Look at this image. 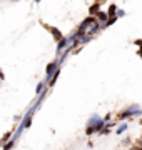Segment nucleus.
I'll list each match as a JSON object with an SVG mask.
<instances>
[{
	"label": "nucleus",
	"instance_id": "1",
	"mask_svg": "<svg viewBox=\"0 0 142 150\" xmlns=\"http://www.w3.org/2000/svg\"><path fill=\"white\" fill-rule=\"evenodd\" d=\"M139 115H142V108H141V105L134 103V105H129L127 108L120 110L117 113V118H119L120 122H124L127 118H134V117H139Z\"/></svg>",
	"mask_w": 142,
	"mask_h": 150
},
{
	"label": "nucleus",
	"instance_id": "2",
	"mask_svg": "<svg viewBox=\"0 0 142 150\" xmlns=\"http://www.w3.org/2000/svg\"><path fill=\"white\" fill-rule=\"evenodd\" d=\"M44 27L47 28V30H49L50 33H52V37H54V40H55L57 43H59L60 40H64V38H65L64 35H62V32H60L59 28H55V27H50V25H44Z\"/></svg>",
	"mask_w": 142,
	"mask_h": 150
},
{
	"label": "nucleus",
	"instance_id": "3",
	"mask_svg": "<svg viewBox=\"0 0 142 150\" xmlns=\"http://www.w3.org/2000/svg\"><path fill=\"white\" fill-rule=\"evenodd\" d=\"M102 120H104V118H100V117L97 115V113H94L92 117H90V118L87 120V125H89V127H94V129H95V127H97V125H99L100 122H102Z\"/></svg>",
	"mask_w": 142,
	"mask_h": 150
},
{
	"label": "nucleus",
	"instance_id": "4",
	"mask_svg": "<svg viewBox=\"0 0 142 150\" xmlns=\"http://www.w3.org/2000/svg\"><path fill=\"white\" fill-rule=\"evenodd\" d=\"M99 12H102V10H100V4H99V2L89 7V17H97Z\"/></svg>",
	"mask_w": 142,
	"mask_h": 150
},
{
	"label": "nucleus",
	"instance_id": "5",
	"mask_svg": "<svg viewBox=\"0 0 142 150\" xmlns=\"http://www.w3.org/2000/svg\"><path fill=\"white\" fill-rule=\"evenodd\" d=\"M95 18H97V22L100 25H105L107 20H109V15H107V12H99V15L95 17Z\"/></svg>",
	"mask_w": 142,
	"mask_h": 150
},
{
	"label": "nucleus",
	"instance_id": "6",
	"mask_svg": "<svg viewBox=\"0 0 142 150\" xmlns=\"http://www.w3.org/2000/svg\"><path fill=\"white\" fill-rule=\"evenodd\" d=\"M117 12H119L117 5H115V4H110L109 8H107V15H109V18H114V17H117Z\"/></svg>",
	"mask_w": 142,
	"mask_h": 150
},
{
	"label": "nucleus",
	"instance_id": "7",
	"mask_svg": "<svg viewBox=\"0 0 142 150\" xmlns=\"http://www.w3.org/2000/svg\"><path fill=\"white\" fill-rule=\"evenodd\" d=\"M45 85H47V83H45V80L38 82L37 87H35V93H37V95H42V93L45 92Z\"/></svg>",
	"mask_w": 142,
	"mask_h": 150
},
{
	"label": "nucleus",
	"instance_id": "8",
	"mask_svg": "<svg viewBox=\"0 0 142 150\" xmlns=\"http://www.w3.org/2000/svg\"><path fill=\"white\" fill-rule=\"evenodd\" d=\"M10 137H12V132H5L4 137H2V145H7L10 142Z\"/></svg>",
	"mask_w": 142,
	"mask_h": 150
},
{
	"label": "nucleus",
	"instance_id": "9",
	"mask_svg": "<svg viewBox=\"0 0 142 150\" xmlns=\"http://www.w3.org/2000/svg\"><path fill=\"white\" fill-rule=\"evenodd\" d=\"M127 127H129V125H127V123H120L119 127H117V129H115V134H124V132H126L127 130Z\"/></svg>",
	"mask_w": 142,
	"mask_h": 150
},
{
	"label": "nucleus",
	"instance_id": "10",
	"mask_svg": "<svg viewBox=\"0 0 142 150\" xmlns=\"http://www.w3.org/2000/svg\"><path fill=\"white\" fill-rule=\"evenodd\" d=\"M92 134H95V129H94V127H89V125H85V135H87V137H90Z\"/></svg>",
	"mask_w": 142,
	"mask_h": 150
},
{
	"label": "nucleus",
	"instance_id": "11",
	"mask_svg": "<svg viewBox=\"0 0 142 150\" xmlns=\"http://www.w3.org/2000/svg\"><path fill=\"white\" fill-rule=\"evenodd\" d=\"M13 145H15V139H12L7 145H4V150H12L13 149Z\"/></svg>",
	"mask_w": 142,
	"mask_h": 150
},
{
	"label": "nucleus",
	"instance_id": "12",
	"mask_svg": "<svg viewBox=\"0 0 142 150\" xmlns=\"http://www.w3.org/2000/svg\"><path fill=\"white\" fill-rule=\"evenodd\" d=\"M90 40H92V37H89V35H85V37H84L82 40H80V43H89Z\"/></svg>",
	"mask_w": 142,
	"mask_h": 150
},
{
	"label": "nucleus",
	"instance_id": "13",
	"mask_svg": "<svg viewBox=\"0 0 142 150\" xmlns=\"http://www.w3.org/2000/svg\"><path fill=\"white\" fill-rule=\"evenodd\" d=\"M109 134H110V129H109V125H107V127L102 130V135H109Z\"/></svg>",
	"mask_w": 142,
	"mask_h": 150
},
{
	"label": "nucleus",
	"instance_id": "14",
	"mask_svg": "<svg viewBox=\"0 0 142 150\" xmlns=\"http://www.w3.org/2000/svg\"><path fill=\"white\" fill-rule=\"evenodd\" d=\"M131 144V139H129V137H127V139H124L122 140V145H129Z\"/></svg>",
	"mask_w": 142,
	"mask_h": 150
},
{
	"label": "nucleus",
	"instance_id": "15",
	"mask_svg": "<svg viewBox=\"0 0 142 150\" xmlns=\"http://www.w3.org/2000/svg\"><path fill=\"white\" fill-rule=\"evenodd\" d=\"M110 117H112V113H109V112H107V115L104 117V120H105V122H109V120H110Z\"/></svg>",
	"mask_w": 142,
	"mask_h": 150
},
{
	"label": "nucleus",
	"instance_id": "16",
	"mask_svg": "<svg viewBox=\"0 0 142 150\" xmlns=\"http://www.w3.org/2000/svg\"><path fill=\"white\" fill-rule=\"evenodd\" d=\"M134 43H136L137 47L141 48V47H142V38H141V40H136V42H134Z\"/></svg>",
	"mask_w": 142,
	"mask_h": 150
},
{
	"label": "nucleus",
	"instance_id": "17",
	"mask_svg": "<svg viewBox=\"0 0 142 150\" xmlns=\"http://www.w3.org/2000/svg\"><path fill=\"white\" fill-rule=\"evenodd\" d=\"M124 15H126V12H124V10H119V12H117V17H124Z\"/></svg>",
	"mask_w": 142,
	"mask_h": 150
},
{
	"label": "nucleus",
	"instance_id": "18",
	"mask_svg": "<svg viewBox=\"0 0 142 150\" xmlns=\"http://www.w3.org/2000/svg\"><path fill=\"white\" fill-rule=\"evenodd\" d=\"M137 55H139V57H142V47L139 48V50H137Z\"/></svg>",
	"mask_w": 142,
	"mask_h": 150
},
{
	"label": "nucleus",
	"instance_id": "19",
	"mask_svg": "<svg viewBox=\"0 0 142 150\" xmlns=\"http://www.w3.org/2000/svg\"><path fill=\"white\" fill-rule=\"evenodd\" d=\"M137 145H139V147H142V137L139 140H137Z\"/></svg>",
	"mask_w": 142,
	"mask_h": 150
},
{
	"label": "nucleus",
	"instance_id": "20",
	"mask_svg": "<svg viewBox=\"0 0 142 150\" xmlns=\"http://www.w3.org/2000/svg\"><path fill=\"white\" fill-rule=\"evenodd\" d=\"M141 125H142V120H141Z\"/></svg>",
	"mask_w": 142,
	"mask_h": 150
}]
</instances>
